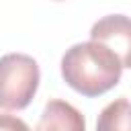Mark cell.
I'll use <instances>...</instances> for the list:
<instances>
[{"label":"cell","mask_w":131,"mask_h":131,"mask_svg":"<svg viewBox=\"0 0 131 131\" xmlns=\"http://www.w3.org/2000/svg\"><path fill=\"white\" fill-rule=\"evenodd\" d=\"M121 74V59L106 45L96 41L76 43L66 49L61 57V78L70 88L88 98L100 96L115 88Z\"/></svg>","instance_id":"cell-1"},{"label":"cell","mask_w":131,"mask_h":131,"mask_svg":"<svg viewBox=\"0 0 131 131\" xmlns=\"http://www.w3.org/2000/svg\"><path fill=\"white\" fill-rule=\"evenodd\" d=\"M37 131H86V121L74 104L53 98L45 104Z\"/></svg>","instance_id":"cell-4"},{"label":"cell","mask_w":131,"mask_h":131,"mask_svg":"<svg viewBox=\"0 0 131 131\" xmlns=\"http://www.w3.org/2000/svg\"><path fill=\"white\" fill-rule=\"evenodd\" d=\"M0 131H33L20 117L2 113L0 115Z\"/></svg>","instance_id":"cell-6"},{"label":"cell","mask_w":131,"mask_h":131,"mask_svg":"<svg viewBox=\"0 0 131 131\" xmlns=\"http://www.w3.org/2000/svg\"><path fill=\"white\" fill-rule=\"evenodd\" d=\"M96 131H131V100L121 96L108 102L98 115Z\"/></svg>","instance_id":"cell-5"},{"label":"cell","mask_w":131,"mask_h":131,"mask_svg":"<svg viewBox=\"0 0 131 131\" xmlns=\"http://www.w3.org/2000/svg\"><path fill=\"white\" fill-rule=\"evenodd\" d=\"M39 63L27 53H6L0 57V108L23 111L31 104L39 88Z\"/></svg>","instance_id":"cell-2"},{"label":"cell","mask_w":131,"mask_h":131,"mask_svg":"<svg viewBox=\"0 0 131 131\" xmlns=\"http://www.w3.org/2000/svg\"><path fill=\"white\" fill-rule=\"evenodd\" d=\"M90 41L106 45L123 63L131 68V16L106 14L90 29Z\"/></svg>","instance_id":"cell-3"}]
</instances>
